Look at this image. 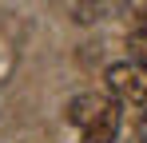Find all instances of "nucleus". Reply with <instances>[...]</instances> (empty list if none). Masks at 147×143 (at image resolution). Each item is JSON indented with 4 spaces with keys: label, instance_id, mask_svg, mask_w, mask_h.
<instances>
[{
    "label": "nucleus",
    "instance_id": "f257e3e1",
    "mask_svg": "<svg viewBox=\"0 0 147 143\" xmlns=\"http://www.w3.org/2000/svg\"><path fill=\"white\" fill-rule=\"evenodd\" d=\"M107 95L111 99H127V103H147V64L139 60H123L107 68Z\"/></svg>",
    "mask_w": 147,
    "mask_h": 143
},
{
    "label": "nucleus",
    "instance_id": "20e7f679",
    "mask_svg": "<svg viewBox=\"0 0 147 143\" xmlns=\"http://www.w3.org/2000/svg\"><path fill=\"white\" fill-rule=\"evenodd\" d=\"M127 24L135 36H147V0H127Z\"/></svg>",
    "mask_w": 147,
    "mask_h": 143
},
{
    "label": "nucleus",
    "instance_id": "7ed1b4c3",
    "mask_svg": "<svg viewBox=\"0 0 147 143\" xmlns=\"http://www.w3.org/2000/svg\"><path fill=\"white\" fill-rule=\"evenodd\" d=\"M119 123H123V111H119V103L111 99V107L103 111V115L84 131V139L88 143H115V135H119Z\"/></svg>",
    "mask_w": 147,
    "mask_h": 143
},
{
    "label": "nucleus",
    "instance_id": "39448f33",
    "mask_svg": "<svg viewBox=\"0 0 147 143\" xmlns=\"http://www.w3.org/2000/svg\"><path fill=\"white\" fill-rule=\"evenodd\" d=\"M143 127H147V103H143Z\"/></svg>",
    "mask_w": 147,
    "mask_h": 143
},
{
    "label": "nucleus",
    "instance_id": "f03ea898",
    "mask_svg": "<svg viewBox=\"0 0 147 143\" xmlns=\"http://www.w3.org/2000/svg\"><path fill=\"white\" fill-rule=\"evenodd\" d=\"M107 107H111V95H103V92H84V95H76L72 103H68V123L80 127V131H88Z\"/></svg>",
    "mask_w": 147,
    "mask_h": 143
}]
</instances>
